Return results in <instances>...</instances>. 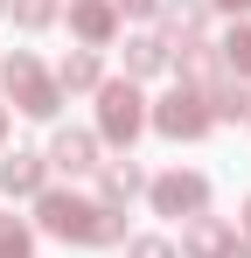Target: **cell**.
I'll list each match as a JSON object with an SVG mask.
<instances>
[{"label":"cell","mask_w":251,"mask_h":258,"mask_svg":"<svg viewBox=\"0 0 251 258\" xmlns=\"http://www.w3.org/2000/svg\"><path fill=\"white\" fill-rule=\"evenodd\" d=\"M28 223H35L42 237H56V244H84V251H112V244H126V216L112 210V203H98V196H77V188H42L35 203H28Z\"/></svg>","instance_id":"obj_1"},{"label":"cell","mask_w":251,"mask_h":258,"mask_svg":"<svg viewBox=\"0 0 251 258\" xmlns=\"http://www.w3.org/2000/svg\"><path fill=\"white\" fill-rule=\"evenodd\" d=\"M91 98H98V126H91V133H98L112 154H133V140L147 133V105H154V98L133 84V77H105Z\"/></svg>","instance_id":"obj_2"},{"label":"cell","mask_w":251,"mask_h":258,"mask_svg":"<svg viewBox=\"0 0 251 258\" xmlns=\"http://www.w3.org/2000/svg\"><path fill=\"white\" fill-rule=\"evenodd\" d=\"M147 126L161 133V140H203V133H216V112H209V91L203 84H189V77H174V84L147 105Z\"/></svg>","instance_id":"obj_3"},{"label":"cell","mask_w":251,"mask_h":258,"mask_svg":"<svg viewBox=\"0 0 251 258\" xmlns=\"http://www.w3.org/2000/svg\"><path fill=\"white\" fill-rule=\"evenodd\" d=\"M0 91H7V105H14L21 119H56V112H63L56 70H42V56H28V49H14V56L0 63Z\"/></svg>","instance_id":"obj_4"},{"label":"cell","mask_w":251,"mask_h":258,"mask_svg":"<svg viewBox=\"0 0 251 258\" xmlns=\"http://www.w3.org/2000/svg\"><path fill=\"white\" fill-rule=\"evenodd\" d=\"M147 203H154V216H174V223L209 216V174L203 168H167V174L147 181Z\"/></svg>","instance_id":"obj_5"},{"label":"cell","mask_w":251,"mask_h":258,"mask_svg":"<svg viewBox=\"0 0 251 258\" xmlns=\"http://www.w3.org/2000/svg\"><path fill=\"white\" fill-rule=\"evenodd\" d=\"M98 161H105V140L84 126H56V140H49V174H98Z\"/></svg>","instance_id":"obj_6"},{"label":"cell","mask_w":251,"mask_h":258,"mask_svg":"<svg viewBox=\"0 0 251 258\" xmlns=\"http://www.w3.org/2000/svg\"><path fill=\"white\" fill-rule=\"evenodd\" d=\"M70 35H77V49H105L119 42V7L112 0H70Z\"/></svg>","instance_id":"obj_7"},{"label":"cell","mask_w":251,"mask_h":258,"mask_svg":"<svg viewBox=\"0 0 251 258\" xmlns=\"http://www.w3.org/2000/svg\"><path fill=\"white\" fill-rule=\"evenodd\" d=\"M42 188H49V154H0V196L7 203H35Z\"/></svg>","instance_id":"obj_8"},{"label":"cell","mask_w":251,"mask_h":258,"mask_svg":"<svg viewBox=\"0 0 251 258\" xmlns=\"http://www.w3.org/2000/svg\"><path fill=\"white\" fill-rule=\"evenodd\" d=\"M161 42L167 49L209 42V0H161Z\"/></svg>","instance_id":"obj_9"},{"label":"cell","mask_w":251,"mask_h":258,"mask_svg":"<svg viewBox=\"0 0 251 258\" xmlns=\"http://www.w3.org/2000/svg\"><path fill=\"white\" fill-rule=\"evenodd\" d=\"M133 196H147V168H140L133 154H112V161H98V203L126 210Z\"/></svg>","instance_id":"obj_10"},{"label":"cell","mask_w":251,"mask_h":258,"mask_svg":"<svg viewBox=\"0 0 251 258\" xmlns=\"http://www.w3.org/2000/svg\"><path fill=\"white\" fill-rule=\"evenodd\" d=\"M230 244H237V223H223V216H189L174 251H181V258H223Z\"/></svg>","instance_id":"obj_11"},{"label":"cell","mask_w":251,"mask_h":258,"mask_svg":"<svg viewBox=\"0 0 251 258\" xmlns=\"http://www.w3.org/2000/svg\"><path fill=\"white\" fill-rule=\"evenodd\" d=\"M174 70V49L161 35H126V77L133 84H147V77H167Z\"/></svg>","instance_id":"obj_12"},{"label":"cell","mask_w":251,"mask_h":258,"mask_svg":"<svg viewBox=\"0 0 251 258\" xmlns=\"http://www.w3.org/2000/svg\"><path fill=\"white\" fill-rule=\"evenodd\" d=\"M56 84H63V98H70V91H98L105 84V56H98V49H70V56L56 63Z\"/></svg>","instance_id":"obj_13"},{"label":"cell","mask_w":251,"mask_h":258,"mask_svg":"<svg viewBox=\"0 0 251 258\" xmlns=\"http://www.w3.org/2000/svg\"><path fill=\"white\" fill-rule=\"evenodd\" d=\"M216 63H223V77L251 84V21H230V28L216 35Z\"/></svg>","instance_id":"obj_14"},{"label":"cell","mask_w":251,"mask_h":258,"mask_svg":"<svg viewBox=\"0 0 251 258\" xmlns=\"http://www.w3.org/2000/svg\"><path fill=\"white\" fill-rule=\"evenodd\" d=\"M203 91H209V112H216V126H223V119H251V84H237V77H223V70H216Z\"/></svg>","instance_id":"obj_15"},{"label":"cell","mask_w":251,"mask_h":258,"mask_svg":"<svg viewBox=\"0 0 251 258\" xmlns=\"http://www.w3.org/2000/svg\"><path fill=\"white\" fill-rule=\"evenodd\" d=\"M7 14H14V28H28V35H42V28H56L63 0H7Z\"/></svg>","instance_id":"obj_16"},{"label":"cell","mask_w":251,"mask_h":258,"mask_svg":"<svg viewBox=\"0 0 251 258\" xmlns=\"http://www.w3.org/2000/svg\"><path fill=\"white\" fill-rule=\"evenodd\" d=\"M0 258H35V223L0 210Z\"/></svg>","instance_id":"obj_17"},{"label":"cell","mask_w":251,"mask_h":258,"mask_svg":"<svg viewBox=\"0 0 251 258\" xmlns=\"http://www.w3.org/2000/svg\"><path fill=\"white\" fill-rule=\"evenodd\" d=\"M126 258H181V251H174V237H154V230H140V237H126Z\"/></svg>","instance_id":"obj_18"},{"label":"cell","mask_w":251,"mask_h":258,"mask_svg":"<svg viewBox=\"0 0 251 258\" xmlns=\"http://www.w3.org/2000/svg\"><path fill=\"white\" fill-rule=\"evenodd\" d=\"M112 7H119V21L126 14H133V21H161V0H112Z\"/></svg>","instance_id":"obj_19"},{"label":"cell","mask_w":251,"mask_h":258,"mask_svg":"<svg viewBox=\"0 0 251 258\" xmlns=\"http://www.w3.org/2000/svg\"><path fill=\"white\" fill-rule=\"evenodd\" d=\"M209 14H230L237 21V14H251V0H209Z\"/></svg>","instance_id":"obj_20"},{"label":"cell","mask_w":251,"mask_h":258,"mask_svg":"<svg viewBox=\"0 0 251 258\" xmlns=\"http://www.w3.org/2000/svg\"><path fill=\"white\" fill-rule=\"evenodd\" d=\"M237 237L251 244V196H244V210H237Z\"/></svg>","instance_id":"obj_21"},{"label":"cell","mask_w":251,"mask_h":258,"mask_svg":"<svg viewBox=\"0 0 251 258\" xmlns=\"http://www.w3.org/2000/svg\"><path fill=\"white\" fill-rule=\"evenodd\" d=\"M223 258H251V244H244V237H237V244H230V251H223Z\"/></svg>","instance_id":"obj_22"},{"label":"cell","mask_w":251,"mask_h":258,"mask_svg":"<svg viewBox=\"0 0 251 258\" xmlns=\"http://www.w3.org/2000/svg\"><path fill=\"white\" fill-rule=\"evenodd\" d=\"M0 147H7V105H0Z\"/></svg>","instance_id":"obj_23"},{"label":"cell","mask_w":251,"mask_h":258,"mask_svg":"<svg viewBox=\"0 0 251 258\" xmlns=\"http://www.w3.org/2000/svg\"><path fill=\"white\" fill-rule=\"evenodd\" d=\"M0 14H7V0H0Z\"/></svg>","instance_id":"obj_24"}]
</instances>
